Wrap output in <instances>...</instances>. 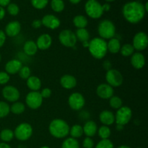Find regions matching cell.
<instances>
[{
	"mask_svg": "<svg viewBox=\"0 0 148 148\" xmlns=\"http://www.w3.org/2000/svg\"><path fill=\"white\" fill-rule=\"evenodd\" d=\"M42 25L51 30H56L60 27L61 21L57 17L53 14H46L41 19Z\"/></svg>",
	"mask_w": 148,
	"mask_h": 148,
	"instance_id": "9a60e30c",
	"label": "cell"
},
{
	"mask_svg": "<svg viewBox=\"0 0 148 148\" xmlns=\"http://www.w3.org/2000/svg\"><path fill=\"white\" fill-rule=\"evenodd\" d=\"M131 64L134 69H141L145 66L146 63L145 57L141 52H134L131 56Z\"/></svg>",
	"mask_w": 148,
	"mask_h": 148,
	"instance_id": "d6986e66",
	"label": "cell"
},
{
	"mask_svg": "<svg viewBox=\"0 0 148 148\" xmlns=\"http://www.w3.org/2000/svg\"><path fill=\"white\" fill-rule=\"evenodd\" d=\"M38 47L36 42L33 40H29L25 42L23 45V51L25 54L28 56H33L38 52Z\"/></svg>",
	"mask_w": 148,
	"mask_h": 148,
	"instance_id": "d4e9b609",
	"label": "cell"
},
{
	"mask_svg": "<svg viewBox=\"0 0 148 148\" xmlns=\"http://www.w3.org/2000/svg\"><path fill=\"white\" fill-rule=\"evenodd\" d=\"M102 7H103V12H108L110 10L111 6H110L109 4L106 3V4H104L103 5H102Z\"/></svg>",
	"mask_w": 148,
	"mask_h": 148,
	"instance_id": "681fc988",
	"label": "cell"
},
{
	"mask_svg": "<svg viewBox=\"0 0 148 148\" xmlns=\"http://www.w3.org/2000/svg\"><path fill=\"white\" fill-rule=\"evenodd\" d=\"M124 126H121V125H116V130L118 131H121V130H124Z\"/></svg>",
	"mask_w": 148,
	"mask_h": 148,
	"instance_id": "f5cc1de1",
	"label": "cell"
},
{
	"mask_svg": "<svg viewBox=\"0 0 148 148\" xmlns=\"http://www.w3.org/2000/svg\"><path fill=\"white\" fill-rule=\"evenodd\" d=\"M121 46V45L120 40L115 37L109 39L108 41L107 42V49H108V51L109 53H113V54L118 53L120 51Z\"/></svg>",
	"mask_w": 148,
	"mask_h": 148,
	"instance_id": "cb8c5ba5",
	"label": "cell"
},
{
	"mask_svg": "<svg viewBox=\"0 0 148 148\" xmlns=\"http://www.w3.org/2000/svg\"><path fill=\"white\" fill-rule=\"evenodd\" d=\"M10 113V106L7 102L0 101V119L7 116Z\"/></svg>",
	"mask_w": 148,
	"mask_h": 148,
	"instance_id": "d590c367",
	"label": "cell"
},
{
	"mask_svg": "<svg viewBox=\"0 0 148 148\" xmlns=\"http://www.w3.org/2000/svg\"><path fill=\"white\" fill-rule=\"evenodd\" d=\"M43 98L38 91H30L25 97V103L29 108L36 110L41 106L43 103Z\"/></svg>",
	"mask_w": 148,
	"mask_h": 148,
	"instance_id": "30bf717a",
	"label": "cell"
},
{
	"mask_svg": "<svg viewBox=\"0 0 148 148\" xmlns=\"http://www.w3.org/2000/svg\"><path fill=\"white\" fill-rule=\"evenodd\" d=\"M89 42L90 40H88V41H85V42H82V46H83L84 48H87L88 49V46H89Z\"/></svg>",
	"mask_w": 148,
	"mask_h": 148,
	"instance_id": "816d5d0a",
	"label": "cell"
},
{
	"mask_svg": "<svg viewBox=\"0 0 148 148\" xmlns=\"http://www.w3.org/2000/svg\"><path fill=\"white\" fill-rule=\"evenodd\" d=\"M134 50L138 52L143 51L147 49L148 46V36L146 33L138 32L134 35L132 40V44Z\"/></svg>",
	"mask_w": 148,
	"mask_h": 148,
	"instance_id": "8fae6325",
	"label": "cell"
},
{
	"mask_svg": "<svg viewBox=\"0 0 148 148\" xmlns=\"http://www.w3.org/2000/svg\"><path fill=\"white\" fill-rule=\"evenodd\" d=\"M69 129L67 122L62 119H54L49 125V133L56 139L66 138L69 134Z\"/></svg>",
	"mask_w": 148,
	"mask_h": 148,
	"instance_id": "7a4b0ae2",
	"label": "cell"
},
{
	"mask_svg": "<svg viewBox=\"0 0 148 148\" xmlns=\"http://www.w3.org/2000/svg\"><path fill=\"white\" fill-rule=\"evenodd\" d=\"M62 148H80V147L77 140L70 137L64 140L62 144Z\"/></svg>",
	"mask_w": 148,
	"mask_h": 148,
	"instance_id": "d6a6232c",
	"label": "cell"
},
{
	"mask_svg": "<svg viewBox=\"0 0 148 148\" xmlns=\"http://www.w3.org/2000/svg\"><path fill=\"white\" fill-rule=\"evenodd\" d=\"M115 123L116 125L125 126L132 118V111L129 106H121L116 110L115 114Z\"/></svg>",
	"mask_w": 148,
	"mask_h": 148,
	"instance_id": "52a82bcc",
	"label": "cell"
},
{
	"mask_svg": "<svg viewBox=\"0 0 148 148\" xmlns=\"http://www.w3.org/2000/svg\"><path fill=\"white\" fill-rule=\"evenodd\" d=\"M68 104L73 111H80L85 105V99L79 92H73L68 98Z\"/></svg>",
	"mask_w": 148,
	"mask_h": 148,
	"instance_id": "7c38bea8",
	"label": "cell"
},
{
	"mask_svg": "<svg viewBox=\"0 0 148 148\" xmlns=\"http://www.w3.org/2000/svg\"><path fill=\"white\" fill-rule=\"evenodd\" d=\"M109 105L113 109L118 110L123 106L122 99L117 95H113L109 99Z\"/></svg>",
	"mask_w": 148,
	"mask_h": 148,
	"instance_id": "836d02e7",
	"label": "cell"
},
{
	"mask_svg": "<svg viewBox=\"0 0 148 148\" xmlns=\"http://www.w3.org/2000/svg\"><path fill=\"white\" fill-rule=\"evenodd\" d=\"M117 148H131V147H129V146H127V145H121Z\"/></svg>",
	"mask_w": 148,
	"mask_h": 148,
	"instance_id": "11a10c76",
	"label": "cell"
},
{
	"mask_svg": "<svg viewBox=\"0 0 148 148\" xmlns=\"http://www.w3.org/2000/svg\"><path fill=\"white\" fill-rule=\"evenodd\" d=\"M40 93L41 97L43 98V99H46V98H50L52 94V91L50 88H43L41 90V92H40Z\"/></svg>",
	"mask_w": 148,
	"mask_h": 148,
	"instance_id": "7bdbcfd3",
	"label": "cell"
},
{
	"mask_svg": "<svg viewBox=\"0 0 148 148\" xmlns=\"http://www.w3.org/2000/svg\"><path fill=\"white\" fill-rule=\"evenodd\" d=\"M145 14L144 5L139 1H130L122 7L123 17L131 24H137L141 22Z\"/></svg>",
	"mask_w": 148,
	"mask_h": 148,
	"instance_id": "6da1fadb",
	"label": "cell"
},
{
	"mask_svg": "<svg viewBox=\"0 0 148 148\" xmlns=\"http://www.w3.org/2000/svg\"><path fill=\"white\" fill-rule=\"evenodd\" d=\"M86 14L92 19H98L103 14L102 5L97 0H88L85 5Z\"/></svg>",
	"mask_w": 148,
	"mask_h": 148,
	"instance_id": "8992f818",
	"label": "cell"
},
{
	"mask_svg": "<svg viewBox=\"0 0 148 148\" xmlns=\"http://www.w3.org/2000/svg\"><path fill=\"white\" fill-rule=\"evenodd\" d=\"M119 52L124 57H130L135 52V50L131 43H125L121 46Z\"/></svg>",
	"mask_w": 148,
	"mask_h": 148,
	"instance_id": "4dcf8cb0",
	"label": "cell"
},
{
	"mask_svg": "<svg viewBox=\"0 0 148 148\" xmlns=\"http://www.w3.org/2000/svg\"><path fill=\"white\" fill-rule=\"evenodd\" d=\"M98 33L100 38L106 40H109L116 35L115 25L109 20H103L98 24Z\"/></svg>",
	"mask_w": 148,
	"mask_h": 148,
	"instance_id": "277c9868",
	"label": "cell"
},
{
	"mask_svg": "<svg viewBox=\"0 0 148 148\" xmlns=\"http://www.w3.org/2000/svg\"><path fill=\"white\" fill-rule=\"evenodd\" d=\"M99 121L103 125L109 127L115 123V115L112 111L104 110L100 113Z\"/></svg>",
	"mask_w": 148,
	"mask_h": 148,
	"instance_id": "ffe728a7",
	"label": "cell"
},
{
	"mask_svg": "<svg viewBox=\"0 0 148 148\" xmlns=\"http://www.w3.org/2000/svg\"><path fill=\"white\" fill-rule=\"evenodd\" d=\"M95 143L91 137H86L82 141V147L84 148H93Z\"/></svg>",
	"mask_w": 148,
	"mask_h": 148,
	"instance_id": "b9f144b4",
	"label": "cell"
},
{
	"mask_svg": "<svg viewBox=\"0 0 148 148\" xmlns=\"http://www.w3.org/2000/svg\"><path fill=\"white\" fill-rule=\"evenodd\" d=\"M49 0H31V4L38 10H42L47 6Z\"/></svg>",
	"mask_w": 148,
	"mask_h": 148,
	"instance_id": "f35d334b",
	"label": "cell"
},
{
	"mask_svg": "<svg viewBox=\"0 0 148 148\" xmlns=\"http://www.w3.org/2000/svg\"><path fill=\"white\" fill-rule=\"evenodd\" d=\"M39 148H50V147H48V146H42V147H40Z\"/></svg>",
	"mask_w": 148,
	"mask_h": 148,
	"instance_id": "9f6ffc18",
	"label": "cell"
},
{
	"mask_svg": "<svg viewBox=\"0 0 148 148\" xmlns=\"http://www.w3.org/2000/svg\"><path fill=\"white\" fill-rule=\"evenodd\" d=\"M23 66V63L20 59H13L6 63L4 69H5V72L10 75H15L18 73Z\"/></svg>",
	"mask_w": 148,
	"mask_h": 148,
	"instance_id": "ac0fdd59",
	"label": "cell"
},
{
	"mask_svg": "<svg viewBox=\"0 0 148 148\" xmlns=\"http://www.w3.org/2000/svg\"><path fill=\"white\" fill-rule=\"evenodd\" d=\"M32 27L34 29H38L40 28L42 26V23L41 20H38V19H36V20H34L31 23Z\"/></svg>",
	"mask_w": 148,
	"mask_h": 148,
	"instance_id": "f6af8a7d",
	"label": "cell"
},
{
	"mask_svg": "<svg viewBox=\"0 0 148 148\" xmlns=\"http://www.w3.org/2000/svg\"><path fill=\"white\" fill-rule=\"evenodd\" d=\"M114 144L109 139L106 140H101L96 145L95 148H114Z\"/></svg>",
	"mask_w": 148,
	"mask_h": 148,
	"instance_id": "74e56055",
	"label": "cell"
},
{
	"mask_svg": "<svg viewBox=\"0 0 148 148\" xmlns=\"http://www.w3.org/2000/svg\"><path fill=\"white\" fill-rule=\"evenodd\" d=\"M82 129H83V134H85L88 137H92L96 134L98 132V125L94 121L88 120L85 123L84 126H82Z\"/></svg>",
	"mask_w": 148,
	"mask_h": 148,
	"instance_id": "7402d4cb",
	"label": "cell"
},
{
	"mask_svg": "<svg viewBox=\"0 0 148 148\" xmlns=\"http://www.w3.org/2000/svg\"><path fill=\"white\" fill-rule=\"evenodd\" d=\"M75 36H76L77 40L80 42H85L90 40V35L89 31L86 28H79L77 29L75 32Z\"/></svg>",
	"mask_w": 148,
	"mask_h": 148,
	"instance_id": "4316f807",
	"label": "cell"
},
{
	"mask_svg": "<svg viewBox=\"0 0 148 148\" xmlns=\"http://www.w3.org/2000/svg\"><path fill=\"white\" fill-rule=\"evenodd\" d=\"M7 12L10 15L16 16L18 14L19 12H20V8L17 6V4H14V3H10L7 5Z\"/></svg>",
	"mask_w": 148,
	"mask_h": 148,
	"instance_id": "ab89813d",
	"label": "cell"
},
{
	"mask_svg": "<svg viewBox=\"0 0 148 148\" xmlns=\"http://www.w3.org/2000/svg\"><path fill=\"white\" fill-rule=\"evenodd\" d=\"M52 37L48 33H43L41 34L36 40V43L38 49L41 51H45L49 49L52 45Z\"/></svg>",
	"mask_w": 148,
	"mask_h": 148,
	"instance_id": "e0dca14e",
	"label": "cell"
},
{
	"mask_svg": "<svg viewBox=\"0 0 148 148\" xmlns=\"http://www.w3.org/2000/svg\"><path fill=\"white\" fill-rule=\"evenodd\" d=\"M17 74L20 78L23 79H27V78L31 76V69L29 66H23Z\"/></svg>",
	"mask_w": 148,
	"mask_h": 148,
	"instance_id": "8d00e7d4",
	"label": "cell"
},
{
	"mask_svg": "<svg viewBox=\"0 0 148 148\" xmlns=\"http://www.w3.org/2000/svg\"><path fill=\"white\" fill-rule=\"evenodd\" d=\"M69 1H70L71 3H72V4H78V3H79L81 1V0H69Z\"/></svg>",
	"mask_w": 148,
	"mask_h": 148,
	"instance_id": "db71d44e",
	"label": "cell"
},
{
	"mask_svg": "<svg viewBox=\"0 0 148 148\" xmlns=\"http://www.w3.org/2000/svg\"><path fill=\"white\" fill-rule=\"evenodd\" d=\"M26 84H27V88L31 91H38L42 85L40 78L34 75H31L30 77L26 79Z\"/></svg>",
	"mask_w": 148,
	"mask_h": 148,
	"instance_id": "603a6c76",
	"label": "cell"
},
{
	"mask_svg": "<svg viewBox=\"0 0 148 148\" xmlns=\"http://www.w3.org/2000/svg\"><path fill=\"white\" fill-rule=\"evenodd\" d=\"M137 148H141V147H137Z\"/></svg>",
	"mask_w": 148,
	"mask_h": 148,
	"instance_id": "91938a15",
	"label": "cell"
},
{
	"mask_svg": "<svg viewBox=\"0 0 148 148\" xmlns=\"http://www.w3.org/2000/svg\"><path fill=\"white\" fill-rule=\"evenodd\" d=\"M106 1H114V0H106Z\"/></svg>",
	"mask_w": 148,
	"mask_h": 148,
	"instance_id": "6f0895ef",
	"label": "cell"
},
{
	"mask_svg": "<svg viewBox=\"0 0 148 148\" xmlns=\"http://www.w3.org/2000/svg\"><path fill=\"white\" fill-rule=\"evenodd\" d=\"M20 31H21V24L17 20H13L7 23L4 29L6 36L10 38H14L18 36Z\"/></svg>",
	"mask_w": 148,
	"mask_h": 148,
	"instance_id": "2e32d148",
	"label": "cell"
},
{
	"mask_svg": "<svg viewBox=\"0 0 148 148\" xmlns=\"http://www.w3.org/2000/svg\"><path fill=\"white\" fill-rule=\"evenodd\" d=\"M0 148H12L10 145H8L6 143H0Z\"/></svg>",
	"mask_w": 148,
	"mask_h": 148,
	"instance_id": "f907efd6",
	"label": "cell"
},
{
	"mask_svg": "<svg viewBox=\"0 0 148 148\" xmlns=\"http://www.w3.org/2000/svg\"><path fill=\"white\" fill-rule=\"evenodd\" d=\"M25 111V105L22 102L17 101L13 103L12 105L10 106V112L15 115H20L23 114Z\"/></svg>",
	"mask_w": 148,
	"mask_h": 148,
	"instance_id": "f1b7e54d",
	"label": "cell"
},
{
	"mask_svg": "<svg viewBox=\"0 0 148 148\" xmlns=\"http://www.w3.org/2000/svg\"><path fill=\"white\" fill-rule=\"evenodd\" d=\"M73 24L77 29L85 28L88 26V20L86 17L82 14L76 15L73 19Z\"/></svg>",
	"mask_w": 148,
	"mask_h": 148,
	"instance_id": "484cf974",
	"label": "cell"
},
{
	"mask_svg": "<svg viewBox=\"0 0 148 148\" xmlns=\"http://www.w3.org/2000/svg\"><path fill=\"white\" fill-rule=\"evenodd\" d=\"M5 16V10H4V7L0 6V20H2Z\"/></svg>",
	"mask_w": 148,
	"mask_h": 148,
	"instance_id": "c3c4849f",
	"label": "cell"
},
{
	"mask_svg": "<svg viewBox=\"0 0 148 148\" xmlns=\"http://www.w3.org/2000/svg\"><path fill=\"white\" fill-rule=\"evenodd\" d=\"M6 39H7V36H6L4 31L2 30H0V48L4 46L6 42Z\"/></svg>",
	"mask_w": 148,
	"mask_h": 148,
	"instance_id": "ee69618b",
	"label": "cell"
},
{
	"mask_svg": "<svg viewBox=\"0 0 148 148\" xmlns=\"http://www.w3.org/2000/svg\"><path fill=\"white\" fill-rule=\"evenodd\" d=\"M103 68L106 70L108 71L109 69H112V64H111V62L109 60H106L103 62Z\"/></svg>",
	"mask_w": 148,
	"mask_h": 148,
	"instance_id": "bcb514c9",
	"label": "cell"
},
{
	"mask_svg": "<svg viewBox=\"0 0 148 148\" xmlns=\"http://www.w3.org/2000/svg\"><path fill=\"white\" fill-rule=\"evenodd\" d=\"M1 94L4 99L10 103H14L18 101L20 98V92L17 88L13 85H7L3 88Z\"/></svg>",
	"mask_w": 148,
	"mask_h": 148,
	"instance_id": "4fadbf2b",
	"label": "cell"
},
{
	"mask_svg": "<svg viewBox=\"0 0 148 148\" xmlns=\"http://www.w3.org/2000/svg\"><path fill=\"white\" fill-rule=\"evenodd\" d=\"M10 79V75L6 72H0V85H6L8 83Z\"/></svg>",
	"mask_w": 148,
	"mask_h": 148,
	"instance_id": "60d3db41",
	"label": "cell"
},
{
	"mask_svg": "<svg viewBox=\"0 0 148 148\" xmlns=\"http://www.w3.org/2000/svg\"><path fill=\"white\" fill-rule=\"evenodd\" d=\"M77 79L71 75H64L60 78V85L64 89L72 90L77 86Z\"/></svg>",
	"mask_w": 148,
	"mask_h": 148,
	"instance_id": "44dd1931",
	"label": "cell"
},
{
	"mask_svg": "<svg viewBox=\"0 0 148 148\" xmlns=\"http://www.w3.org/2000/svg\"><path fill=\"white\" fill-rule=\"evenodd\" d=\"M33 133V127L26 122L18 124L14 131V137L19 141H27L32 137Z\"/></svg>",
	"mask_w": 148,
	"mask_h": 148,
	"instance_id": "5b68a950",
	"label": "cell"
},
{
	"mask_svg": "<svg viewBox=\"0 0 148 148\" xmlns=\"http://www.w3.org/2000/svg\"><path fill=\"white\" fill-rule=\"evenodd\" d=\"M71 137L75 139L79 138L83 135V129H82V126L79 125V124H75L70 127L69 129V134Z\"/></svg>",
	"mask_w": 148,
	"mask_h": 148,
	"instance_id": "f546056e",
	"label": "cell"
},
{
	"mask_svg": "<svg viewBox=\"0 0 148 148\" xmlns=\"http://www.w3.org/2000/svg\"><path fill=\"white\" fill-rule=\"evenodd\" d=\"M14 131L10 129H4L0 132V140H2L3 143H10L14 139Z\"/></svg>",
	"mask_w": 148,
	"mask_h": 148,
	"instance_id": "83f0119b",
	"label": "cell"
},
{
	"mask_svg": "<svg viewBox=\"0 0 148 148\" xmlns=\"http://www.w3.org/2000/svg\"><path fill=\"white\" fill-rule=\"evenodd\" d=\"M88 49L91 56L98 60L103 59L108 53L107 41L100 37H95L90 40Z\"/></svg>",
	"mask_w": 148,
	"mask_h": 148,
	"instance_id": "3957f363",
	"label": "cell"
},
{
	"mask_svg": "<svg viewBox=\"0 0 148 148\" xmlns=\"http://www.w3.org/2000/svg\"><path fill=\"white\" fill-rule=\"evenodd\" d=\"M11 0H0V6L2 7H6L10 4Z\"/></svg>",
	"mask_w": 148,
	"mask_h": 148,
	"instance_id": "7dc6e473",
	"label": "cell"
},
{
	"mask_svg": "<svg viewBox=\"0 0 148 148\" xmlns=\"http://www.w3.org/2000/svg\"><path fill=\"white\" fill-rule=\"evenodd\" d=\"M96 94L101 99L109 100L114 95V89L107 83H101L97 87Z\"/></svg>",
	"mask_w": 148,
	"mask_h": 148,
	"instance_id": "5bb4252c",
	"label": "cell"
},
{
	"mask_svg": "<svg viewBox=\"0 0 148 148\" xmlns=\"http://www.w3.org/2000/svg\"><path fill=\"white\" fill-rule=\"evenodd\" d=\"M106 81L108 85L114 88H119L124 82V77L121 72L116 69H111L106 71Z\"/></svg>",
	"mask_w": 148,
	"mask_h": 148,
	"instance_id": "ba28073f",
	"label": "cell"
},
{
	"mask_svg": "<svg viewBox=\"0 0 148 148\" xmlns=\"http://www.w3.org/2000/svg\"><path fill=\"white\" fill-rule=\"evenodd\" d=\"M1 53H0V62H1Z\"/></svg>",
	"mask_w": 148,
	"mask_h": 148,
	"instance_id": "680465c9",
	"label": "cell"
},
{
	"mask_svg": "<svg viewBox=\"0 0 148 148\" xmlns=\"http://www.w3.org/2000/svg\"><path fill=\"white\" fill-rule=\"evenodd\" d=\"M98 136L101 140H106L110 137L111 134V130L109 127L105 125H102L98 128Z\"/></svg>",
	"mask_w": 148,
	"mask_h": 148,
	"instance_id": "1f68e13d",
	"label": "cell"
},
{
	"mask_svg": "<svg viewBox=\"0 0 148 148\" xmlns=\"http://www.w3.org/2000/svg\"><path fill=\"white\" fill-rule=\"evenodd\" d=\"M59 40L61 44L66 48H73L77 44L75 33L70 30H63L59 33Z\"/></svg>",
	"mask_w": 148,
	"mask_h": 148,
	"instance_id": "9c48e42d",
	"label": "cell"
},
{
	"mask_svg": "<svg viewBox=\"0 0 148 148\" xmlns=\"http://www.w3.org/2000/svg\"><path fill=\"white\" fill-rule=\"evenodd\" d=\"M51 7L55 12H61L64 9V2L63 0H51Z\"/></svg>",
	"mask_w": 148,
	"mask_h": 148,
	"instance_id": "e575fe53",
	"label": "cell"
}]
</instances>
